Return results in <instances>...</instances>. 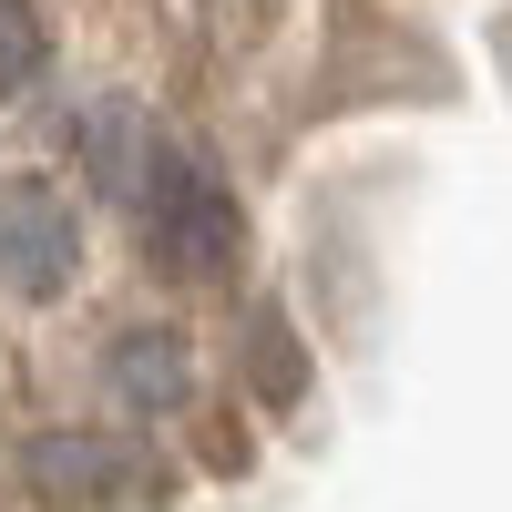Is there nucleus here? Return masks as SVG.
Returning <instances> with one entry per match:
<instances>
[{
	"mask_svg": "<svg viewBox=\"0 0 512 512\" xmlns=\"http://www.w3.org/2000/svg\"><path fill=\"white\" fill-rule=\"evenodd\" d=\"M134 216H144V246H154V267L164 277H226L236 256H246V205L205 175L195 154H175L164 144L154 154V175H144V195H134Z\"/></svg>",
	"mask_w": 512,
	"mask_h": 512,
	"instance_id": "obj_1",
	"label": "nucleus"
},
{
	"mask_svg": "<svg viewBox=\"0 0 512 512\" xmlns=\"http://www.w3.org/2000/svg\"><path fill=\"white\" fill-rule=\"evenodd\" d=\"M21 482L52 512H134L175 492V461H154L134 431H41L21 441Z\"/></svg>",
	"mask_w": 512,
	"mask_h": 512,
	"instance_id": "obj_2",
	"label": "nucleus"
},
{
	"mask_svg": "<svg viewBox=\"0 0 512 512\" xmlns=\"http://www.w3.org/2000/svg\"><path fill=\"white\" fill-rule=\"evenodd\" d=\"M82 277V216H72V195L62 185H41V175H11L0 185V287L11 297H62Z\"/></svg>",
	"mask_w": 512,
	"mask_h": 512,
	"instance_id": "obj_3",
	"label": "nucleus"
},
{
	"mask_svg": "<svg viewBox=\"0 0 512 512\" xmlns=\"http://www.w3.org/2000/svg\"><path fill=\"white\" fill-rule=\"evenodd\" d=\"M62 144H72V164H82V175H93L113 205H134V195H144V175H154V154H164L154 113H144L134 93H93V103L62 123Z\"/></svg>",
	"mask_w": 512,
	"mask_h": 512,
	"instance_id": "obj_4",
	"label": "nucleus"
},
{
	"mask_svg": "<svg viewBox=\"0 0 512 512\" xmlns=\"http://www.w3.org/2000/svg\"><path fill=\"white\" fill-rule=\"evenodd\" d=\"M103 390L134 410V420H175L195 400V349H185V328H123L113 349H103Z\"/></svg>",
	"mask_w": 512,
	"mask_h": 512,
	"instance_id": "obj_5",
	"label": "nucleus"
},
{
	"mask_svg": "<svg viewBox=\"0 0 512 512\" xmlns=\"http://www.w3.org/2000/svg\"><path fill=\"white\" fill-rule=\"evenodd\" d=\"M41 62H52L41 11H31V0H0V103H21L31 82H41Z\"/></svg>",
	"mask_w": 512,
	"mask_h": 512,
	"instance_id": "obj_6",
	"label": "nucleus"
},
{
	"mask_svg": "<svg viewBox=\"0 0 512 512\" xmlns=\"http://www.w3.org/2000/svg\"><path fill=\"white\" fill-rule=\"evenodd\" d=\"M246 359H256V390H267V400H297V338H287L277 308L246 318Z\"/></svg>",
	"mask_w": 512,
	"mask_h": 512,
	"instance_id": "obj_7",
	"label": "nucleus"
}]
</instances>
